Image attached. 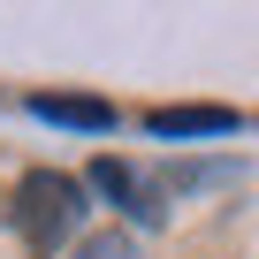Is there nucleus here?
<instances>
[{
  "mask_svg": "<svg viewBox=\"0 0 259 259\" xmlns=\"http://www.w3.org/2000/svg\"><path fill=\"white\" fill-rule=\"evenodd\" d=\"M76 213H84V183H76V176L31 168V176L16 183V229H23L38 251H54V244L76 229Z\"/></svg>",
  "mask_w": 259,
  "mask_h": 259,
  "instance_id": "1",
  "label": "nucleus"
},
{
  "mask_svg": "<svg viewBox=\"0 0 259 259\" xmlns=\"http://www.w3.org/2000/svg\"><path fill=\"white\" fill-rule=\"evenodd\" d=\"M221 130H236L229 107H160L153 114V138H221Z\"/></svg>",
  "mask_w": 259,
  "mask_h": 259,
  "instance_id": "2",
  "label": "nucleus"
},
{
  "mask_svg": "<svg viewBox=\"0 0 259 259\" xmlns=\"http://www.w3.org/2000/svg\"><path fill=\"white\" fill-rule=\"evenodd\" d=\"M92 183H99L107 198H122V206H130V213H138V221H160V198H153V191H145L138 176H130L122 160H99V168H92Z\"/></svg>",
  "mask_w": 259,
  "mask_h": 259,
  "instance_id": "3",
  "label": "nucleus"
},
{
  "mask_svg": "<svg viewBox=\"0 0 259 259\" xmlns=\"http://www.w3.org/2000/svg\"><path fill=\"white\" fill-rule=\"evenodd\" d=\"M31 114L38 122H69V130H107L114 122L107 99H31Z\"/></svg>",
  "mask_w": 259,
  "mask_h": 259,
  "instance_id": "4",
  "label": "nucleus"
},
{
  "mask_svg": "<svg viewBox=\"0 0 259 259\" xmlns=\"http://www.w3.org/2000/svg\"><path fill=\"white\" fill-rule=\"evenodd\" d=\"M69 259H138V251H130V236H114V229H107V236H84Z\"/></svg>",
  "mask_w": 259,
  "mask_h": 259,
  "instance_id": "5",
  "label": "nucleus"
}]
</instances>
